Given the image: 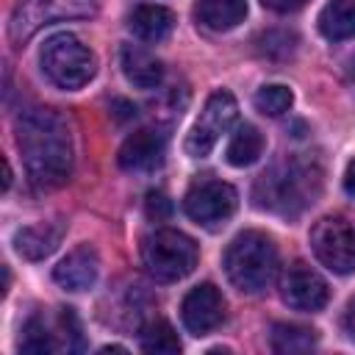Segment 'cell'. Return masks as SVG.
Here are the masks:
<instances>
[{
  "instance_id": "1",
  "label": "cell",
  "mask_w": 355,
  "mask_h": 355,
  "mask_svg": "<svg viewBox=\"0 0 355 355\" xmlns=\"http://www.w3.org/2000/svg\"><path fill=\"white\" fill-rule=\"evenodd\" d=\"M17 147L28 175L42 189L67 183L72 172V136L53 108H28L17 116Z\"/></svg>"
},
{
  "instance_id": "2",
  "label": "cell",
  "mask_w": 355,
  "mask_h": 355,
  "mask_svg": "<svg viewBox=\"0 0 355 355\" xmlns=\"http://www.w3.org/2000/svg\"><path fill=\"white\" fill-rule=\"evenodd\" d=\"M319 191H322L319 161L305 155H291L258 178L252 189V200L263 211L280 216H297L319 197Z\"/></svg>"
},
{
  "instance_id": "3",
  "label": "cell",
  "mask_w": 355,
  "mask_h": 355,
  "mask_svg": "<svg viewBox=\"0 0 355 355\" xmlns=\"http://www.w3.org/2000/svg\"><path fill=\"white\" fill-rule=\"evenodd\" d=\"M222 266H225L227 280L239 291L258 294L277 275V247L266 233L244 230L227 244Z\"/></svg>"
},
{
  "instance_id": "4",
  "label": "cell",
  "mask_w": 355,
  "mask_h": 355,
  "mask_svg": "<svg viewBox=\"0 0 355 355\" xmlns=\"http://www.w3.org/2000/svg\"><path fill=\"white\" fill-rule=\"evenodd\" d=\"M42 72L61 89H80L94 78L97 58L75 33H53L39 50Z\"/></svg>"
},
{
  "instance_id": "5",
  "label": "cell",
  "mask_w": 355,
  "mask_h": 355,
  "mask_svg": "<svg viewBox=\"0 0 355 355\" xmlns=\"http://www.w3.org/2000/svg\"><path fill=\"white\" fill-rule=\"evenodd\" d=\"M197 255L200 252L194 239L172 227H161L141 241V263L147 275L161 283H175L191 275L197 266Z\"/></svg>"
},
{
  "instance_id": "6",
  "label": "cell",
  "mask_w": 355,
  "mask_h": 355,
  "mask_svg": "<svg viewBox=\"0 0 355 355\" xmlns=\"http://www.w3.org/2000/svg\"><path fill=\"white\" fill-rule=\"evenodd\" d=\"M94 14L97 0H19L8 22V36L14 44H22L42 25L61 19H89Z\"/></svg>"
},
{
  "instance_id": "7",
  "label": "cell",
  "mask_w": 355,
  "mask_h": 355,
  "mask_svg": "<svg viewBox=\"0 0 355 355\" xmlns=\"http://www.w3.org/2000/svg\"><path fill=\"white\" fill-rule=\"evenodd\" d=\"M311 247L319 263L336 275L355 272V225L344 216H322L311 227Z\"/></svg>"
},
{
  "instance_id": "8",
  "label": "cell",
  "mask_w": 355,
  "mask_h": 355,
  "mask_svg": "<svg viewBox=\"0 0 355 355\" xmlns=\"http://www.w3.org/2000/svg\"><path fill=\"white\" fill-rule=\"evenodd\" d=\"M236 116H239L236 97H233L230 92H225V89L214 92V94L205 100L200 116L194 119V125H191V130H189V136H186V144H183L186 153H189L191 158H205V155L214 150V144L233 128Z\"/></svg>"
},
{
  "instance_id": "9",
  "label": "cell",
  "mask_w": 355,
  "mask_h": 355,
  "mask_svg": "<svg viewBox=\"0 0 355 355\" xmlns=\"http://www.w3.org/2000/svg\"><path fill=\"white\" fill-rule=\"evenodd\" d=\"M239 205V194L230 183L216 178H200L189 186L183 197V211L191 222L202 227H219L225 225Z\"/></svg>"
},
{
  "instance_id": "10",
  "label": "cell",
  "mask_w": 355,
  "mask_h": 355,
  "mask_svg": "<svg viewBox=\"0 0 355 355\" xmlns=\"http://www.w3.org/2000/svg\"><path fill=\"white\" fill-rule=\"evenodd\" d=\"M280 294L294 311H322L327 305L330 288L319 272H313L305 263H291L280 280Z\"/></svg>"
},
{
  "instance_id": "11",
  "label": "cell",
  "mask_w": 355,
  "mask_h": 355,
  "mask_svg": "<svg viewBox=\"0 0 355 355\" xmlns=\"http://www.w3.org/2000/svg\"><path fill=\"white\" fill-rule=\"evenodd\" d=\"M180 319L191 336H205L214 327H219L225 319V300L219 288L214 283L194 286L180 302Z\"/></svg>"
},
{
  "instance_id": "12",
  "label": "cell",
  "mask_w": 355,
  "mask_h": 355,
  "mask_svg": "<svg viewBox=\"0 0 355 355\" xmlns=\"http://www.w3.org/2000/svg\"><path fill=\"white\" fill-rule=\"evenodd\" d=\"M164 153H166V139H164V133L150 130V128H141V130L130 133V136L122 141L116 161H119V166L128 169V172H150V169L161 166Z\"/></svg>"
},
{
  "instance_id": "13",
  "label": "cell",
  "mask_w": 355,
  "mask_h": 355,
  "mask_svg": "<svg viewBox=\"0 0 355 355\" xmlns=\"http://www.w3.org/2000/svg\"><path fill=\"white\" fill-rule=\"evenodd\" d=\"M97 275H100V258H97L94 247H89V244L75 247L53 269V280L61 288H67V291H86V288H92Z\"/></svg>"
},
{
  "instance_id": "14",
  "label": "cell",
  "mask_w": 355,
  "mask_h": 355,
  "mask_svg": "<svg viewBox=\"0 0 355 355\" xmlns=\"http://www.w3.org/2000/svg\"><path fill=\"white\" fill-rule=\"evenodd\" d=\"M119 67L125 78L139 89H155L164 80V64L139 44H122L119 50Z\"/></svg>"
},
{
  "instance_id": "15",
  "label": "cell",
  "mask_w": 355,
  "mask_h": 355,
  "mask_svg": "<svg viewBox=\"0 0 355 355\" xmlns=\"http://www.w3.org/2000/svg\"><path fill=\"white\" fill-rule=\"evenodd\" d=\"M61 236H64V222L28 225L14 233V250L28 261H42L61 244Z\"/></svg>"
},
{
  "instance_id": "16",
  "label": "cell",
  "mask_w": 355,
  "mask_h": 355,
  "mask_svg": "<svg viewBox=\"0 0 355 355\" xmlns=\"http://www.w3.org/2000/svg\"><path fill=\"white\" fill-rule=\"evenodd\" d=\"M128 28L144 42H164L175 28V14L155 3H141L128 14Z\"/></svg>"
},
{
  "instance_id": "17",
  "label": "cell",
  "mask_w": 355,
  "mask_h": 355,
  "mask_svg": "<svg viewBox=\"0 0 355 355\" xmlns=\"http://www.w3.org/2000/svg\"><path fill=\"white\" fill-rule=\"evenodd\" d=\"M194 17L208 31H233L247 17V0H197Z\"/></svg>"
},
{
  "instance_id": "18",
  "label": "cell",
  "mask_w": 355,
  "mask_h": 355,
  "mask_svg": "<svg viewBox=\"0 0 355 355\" xmlns=\"http://www.w3.org/2000/svg\"><path fill=\"white\" fill-rule=\"evenodd\" d=\"M319 31L330 42L355 39V0H330L319 11Z\"/></svg>"
},
{
  "instance_id": "19",
  "label": "cell",
  "mask_w": 355,
  "mask_h": 355,
  "mask_svg": "<svg viewBox=\"0 0 355 355\" xmlns=\"http://www.w3.org/2000/svg\"><path fill=\"white\" fill-rule=\"evenodd\" d=\"M261 153H263V136H261V130L255 125H239L236 133L230 136V144H227L225 158H227L230 166H239L241 169V166L255 164L261 158Z\"/></svg>"
},
{
  "instance_id": "20",
  "label": "cell",
  "mask_w": 355,
  "mask_h": 355,
  "mask_svg": "<svg viewBox=\"0 0 355 355\" xmlns=\"http://www.w3.org/2000/svg\"><path fill=\"white\" fill-rule=\"evenodd\" d=\"M272 349L275 352H308L316 347L319 333L313 327L305 324H288V322H277L272 324Z\"/></svg>"
},
{
  "instance_id": "21",
  "label": "cell",
  "mask_w": 355,
  "mask_h": 355,
  "mask_svg": "<svg viewBox=\"0 0 355 355\" xmlns=\"http://www.w3.org/2000/svg\"><path fill=\"white\" fill-rule=\"evenodd\" d=\"M17 347H19V352H28V355H50L58 349V341L53 338V333L47 330L42 316H31L22 324V336H19Z\"/></svg>"
},
{
  "instance_id": "22",
  "label": "cell",
  "mask_w": 355,
  "mask_h": 355,
  "mask_svg": "<svg viewBox=\"0 0 355 355\" xmlns=\"http://www.w3.org/2000/svg\"><path fill=\"white\" fill-rule=\"evenodd\" d=\"M141 349L155 352V355H178L180 352V338H178V333L169 322L155 319L141 330Z\"/></svg>"
},
{
  "instance_id": "23",
  "label": "cell",
  "mask_w": 355,
  "mask_h": 355,
  "mask_svg": "<svg viewBox=\"0 0 355 355\" xmlns=\"http://www.w3.org/2000/svg\"><path fill=\"white\" fill-rule=\"evenodd\" d=\"M252 103H255V108H258L261 114H266V116H280V114H286V111L291 108L294 94H291V89L283 86V83H269V86H261V89L255 92Z\"/></svg>"
},
{
  "instance_id": "24",
  "label": "cell",
  "mask_w": 355,
  "mask_h": 355,
  "mask_svg": "<svg viewBox=\"0 0 355 355\" xmlns=\"http://www.w3.org/2000/svg\"><path fill=\"white\" fill-rule=\"evenodd\" d=\"M144 211H147L150 219H166L172 214V202L161 191H150L147 200H144Z\"/></svg>"
},
{
  "instance_id": "25",
  "label": "cell",
  "mask_w": 355,
  "mask_h": 355,
  "mask_svg": "<svg viewBox=\"0 0 355 355\" xmlns=\"http://www.w3.org/2000/svg\"><path fill=\"white\" fill-rule=\"evenodd\" d=\"M266 8H272V11H280V14H288V11H297V8H302L308 0H261Z\"/></svg>"
},
{
  "instance_id": "26",
  "label": "cell",
  "mask_w": 355,
  "mask_h": 355,
  "mask_svg": "<svg viewBox=\"0 0 355 355\" xmlns=\"http://www.w3.org/2000/svg\"><path fill=\"white\" fill-rule=\"evenodd\" d=\"M111 111H114V116H116L119 122H125V119H133V116H136V105H133V103H128V100H114V103H111Z\"/></svg>"
},
{
  "instance_id": "27",
  "label": "cell",
  "mask_w": 355,
  "mask_h": 355,
  "mask_svg": "<svg viewBox=\"0 0 355 355\" xmlns=\"http://www.w3.org/2000/svg\"><path fill=\"white\" fill-rule=\"evenodd\" d=\"M341 324H344V333L355 341V300H349V305H347V311H344Z\"/></svg>"
},
{
  "instance_id": "28",
  "label": "cell",
  "mask_w": 355,
  "mask_h": 355,
  "mask_svg": "<svg viewBox=\"0 0 355 355\" xmlns=\"http://www.w3.org/2000/svg\"><path fill=\"white\" fill-rule=\"evenodd\" d=\"M344 189H347V194L349 197H355V158L347 164V169H344Z\"/></svg>"
},
{
  "instance_id": "29",
  "label": "cell",
  "mask_w": 355,
  "mask_h": 355,
  "mask_svg": "<svg viewBox=\"0 0 355 355\" xmlns=\"http://www.w3.org/2000/svg\"><path fill=\"white\" fill-rule=\"evenodd\" d=\"M349 78H352V83H355V55L349 58Z\"/></svg>"
}]
</instances>
